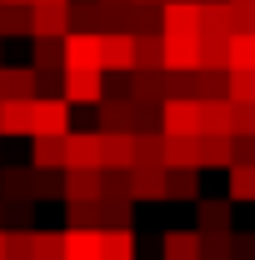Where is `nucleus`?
Wrapping results in <instances>:
<instances>
[{
	"mask_svg": "<svg viewBox=\"0 0 255 260\" xmlns=\"http://www.w3.org/2000/svg\"><path fill=\"white\" fill-rule=\"evenodd\" d=\"M70 225L80 230H100L105 215H100V200H70Z\"/></svg>",
	"mask_w": 255,
	"mask_h": 260,
	"instance_id": "nucleus-30",
	"label": "nucleus"
},
{
	"mask_svg": "<svg viewBox=\"0 0 255 260\" xmlns=\"http://www.w3.org/2000/svg\"><path fill=\"white\" fill-rule=\"evenodd\" d=\"M110 130H125V135H135V100L120 95V100H100V135H110Z\"/></svg>",
	"mask_w": 255,
	"mask_h": 260,
	"instance_id": "nucleus-11",
	"label": "nucleus"
},
{
	"mask_svg": "<svg viewBox=\"0 0 255 260\" xmlns=\"http://www.w3.org/2000/svg\"><path fill=\"white\" fill-rule=\"evenodd\" d=\"M60 60H65V70H100V35L70 30L60 40Z\"/></svg>",
	"mask_w": 255,
	"mask_h": 260,
	"instance_id": "nucleus-5",
	"label": "nucleus"
},
{
	"mask_svg": "<svg viewBox=\"0 0 255 260\" xmlns=\"http://www.w3.org/2000/svg\"><path fill=\"white\" fill-rule=\"evenodd\" d=\"M100 5H110V10H125L130 0H100Z\"/></svg>",
	"mask_w": 255,
	"mask_h": 260,
	"instance_id": "nucleus-39",
	"label": "nucleus"
},
{
	"mask_svg": "<svg viewBox=\"0 0 255 260\" xmlns=\"http://www.w3.org/2000/svg\"><path fill=\"white\" fill-rule=\"evenodd\" d=\"M230 170V200H255V165H225Z\"/></svg>",
	"mask_w": 255,
	"mask_h": 260,
	"instance_id": "nucleus-32",
	"label": "nucleus"
},
{
	"mask_svg": "<svg viewBox=\"0 0 255 260\" xmlns=\"http://www.w3.org/2000/svg\"><path fill=\"white\" fill-rule=\"evenodd\" d=\"M100 155H105V170H130L135 165V135H125V130L100 135Z\"/></svg>",
	"mask_w": 255,
	"mask_h": 260,
	"instance_id": "nucleus-13",
	"label": "nucleus"
},
{
	"mask_svg": "<svg viewBox=\"0 0 255 260\" xmlns=\"http://www.w3.org/2000/svg\"><path fill=\"white\" fill-rule=\"evenodd\" d=\"M195 165L200 170H225L230 165V135H195Z\"/></svg>",
	"mask_w": 255,
	"mask_h": 260,
	"instance_id": "nucleus-15",
	"label": "nucleus"
},
{
	"mask_svg": "<svg viewBox=\"0 0 255 260\" xmlns=\"http://www.w3.org/2000/svg\"><path fill=\"white\" fill-rule=\"evenodd\" d=\"M30 170H65V135H30Z\"/></svg>",
	"mask_w": 255,
	"mask_h": 260,
	"instance_id": "nucleus-14",
	"label": "nucleus"
},
{
	"mask_svg": "<svg viewBox=\"0 0 255 260\" xmlns=\"http://www.w3.org/2000/svg\"><path fill=\"white\" fill-rule=\"evenodd\" d=\"M160 35H200V0H165Z\"/></svg>",
	"mask_w": 255,
	"mask_h": 260,
	"instance_id": "nucleus-7",
	"label": "nucleus"
},
{
	"mask_svg": "<svg viewBox=\"0 0 255 260\" xmlns=\"http://www.w3.org/2000/svg\"><path fill=\"white\" fill-rule=\"evenodd\" d=\"M195 100H225V70H195Z\"/></svg>",
	"mask_w": 255,
	"mask_h": 260,
	"instance_id": "nucleus-31",
	"label": "nucleus"
},
{
	"mask_svg": "<svg viewBox=\"0 0 255 260\" xmlns=\"http://www.w3.org/2000/svg\"><path fill=\"white\" fill-rule=\"evenodd\" d=\"M30 35L35 40H65L70 35V0H35L30 5Z\"/></svg>",
	"mask_w": 255,
	"mask_h": 260,
	"instance_id": "nucleus-1",
	"label": "nucleus"
},
{
	"mask_svg": "<svg viewBox=\"0 0 255 260\" xmlns=\"http://www.w3.org/2000/svg\"><path fill=\"white\" fill-rule=\"evenodd\" d=\"M60 260H100V230L70 225L60 235Z\"/></svg>",
	"mask_w": 255,
	"mask_h": 260,
	"instance_id": "nucleus-12",
	"label": "nucleus"
},
{
	"mask_svg": "<svg viewBox=\"0 0 255 260\" xmlns=\"http://www.w3.org/2000/svg\"><path fill=\"white\" fill-rule=\"evenodd\" d=\"M0 35H30V5H0Z\"/></svg>",
	"mask_w": 255,
	"mask_h": 260,
	"instance_id": "nucleus-29",
	"label": "nucleus"
},
{
	"mask_svg": "<svg viewBox=\"0 0 255 260\" xmlns=\"http://www.w3.org/2000/svg\"><path fill=\"white\" fill-rule=\"evenodd\" d=\"M65 200H100V170H65Z\"/></svg>",
	"mask_w": 255,
	"mask_h": 260,
	"instance_id": "nucleus-18",
	"label": "nucleus"
},
{
	"mask_svg": "<svg viewBox=\"0 0 255 260\" xmlns=\"http://www.w3.org/2000/svg\"><path fill=\"white\" fill-rule=\"evenodd\" d=\"M30 255L35 260H60V235H30Z\"/></svg>",
	"mask_w": 255,
	"mask_h": 260,
	"instance_id": "nucleus-38",
	"label": "nucleus"
},
{
	"mask_svg": "<svg viewBox=\"0 0 255 260\" xmlns=\"http://www.w3.org/2000/svg\"><path fill=\"white\" fill-rule=\"evenodd\" d=\"M135 70H165V40L160 35H135Z\"/></svg>",
	"mask_w": 255,
	"mask_h": 260,
	"instance_id": "nucleus-23",
	"label": "nucleus"
},
{
	"mask_svg": "<svg viewBox=\"0 0 255 260\" xmlns=\"http://www.w3.org/2000/svg\"><path fill=\"white\" fill-rule=\"evenodd\" d=\"M230 135H255V105L230 100Z\"/></svg>",
	"mask_w": 255,
	"mask_h": 260,
	"instance_id": "nucleus-35",
	"label": "nucleus"
},
{
	"mask_svg": "<svg viewBox=\"0 0 255 260\" xmlns=\"http://www.w3.org/2000/svg\"><path fill=\"white\" fill-rule=\"evenodd\" d=\"M0 190L10 200H30V170H0Z\"/></svg>",
	"mask_w": 255,
	"mask_h": 260,
	"instance_id": "nucleus-33",
	"label": "nucleus"
},
{
	"mask_svg": "<svg viewBox=\"0 0 255 260\" xmlns=\"http://www.w3.org/2000/svg\"><path fill=\"white\" fill-rule=\"evenodd\" d=\"M135 235L130 230H100V260H130Z\"/></svg>",
	"mask_w": 255,
	"mask_h": 260,
	"instance_id": "nucleus-26",
	"label": "nucleus"
},
{
	"mask_svg": "<svg viewBox=\"0 0 255 260\" xmlns=\"http://www.w3.org/2000/svg\"><path fill=\"white\" fill-rule=\"evenodd\" d=\"M65 170H105V155H100V130L95 135H65Z\"/></svg>",
	"mask_w": 255,
	"mask_h": 260,
	"instance_id": "nucleus-8",
	"label": "nucleus"
},
{
	"mask_svg": "<svg viewBox=\"0 0 255 260\" xmlns=\"http://www.w3.org/2000/svg\"><path fill=\"white\" fill-rule=\"evenodd\" d=\"M230 165H255V135H230Z\"/></svg>",
	"mask_w": 255,
	"mask_h": 260,
	"instance_id": "nucleus-37",
	"label": "nucleus"
},
{
	"mask_svg": "<svg viewBox=\"0 0 255 260\" xmlns=\"http://www.w3.org/2000/svg\"><path fill=\"white\" fill-rule=\"evenodd\" d=\"M160 135H200V100L190 95L160 100Z\"/></svg>",
	"mask_w": 255,
	"mask_h": 260,
	"instance_id": "nucleus-3",
	"label": "nucleus"
},
{
	"mask_svg": "<svg viewBox=\"0 0 255 260\" xmlns=\"http://www.w3.org/2000/svg\"><path fill=\"white\" fill-rule=\"evenodd\" d=\"M165 260H200V230H170L165 235Z\"/></svg>",
	"mask_w": 255,
	"mask_h": 260,
	"instance_id": "nucleus-24",
	"label": "nucleus"
},
{
	"mask_svg": "<svg viewBox=\"0 0 255 260\" xmlns=\"http://www.w3.org/2000/svg\"><path fill=\"white\" fill-rule=\"evenodd\" d=\"M0 5H30V0H0Z\"/></svg>",
	"mask_w": 255,
	"mask_h": 260,
	"instance_id": "nucleus-40",
	"label": "nucleus"
},
{
	"mask_svg": "<svg viewBox=\"0 0 255 260\" xmlns=\"http://www.w3.org/2000/svg\"><path fill=\"white\" fill-rule=\"evenodd\" d=\"M225 70H255V30H230Z\"/></svg>",
	"mask_w": 255,
	"mask_h": 260,
	"instance_id": "nucleus-17",
	"label": "nucleus"
},
{
	"mask_svg": "<svg viewBox=\"0 0 255 260\" xmlns=\"http://www.w3.org/2000/svg\"><path fill=\"white\" fill-rule=\"evenodd\" d=\"M225 100L255 105V70H225Z\"/></svg>",
	"mask_w": 255,
	"mask_h": 260,
	"instance_id": "nucleus-27",
	"label": "nucleus"
},
{
	"mask_svg": "<svg viewBox=\"0 0 255 260\" xmlns=\"http://www.w3.org/2000/svg\"><path fill=\"white\" fill-rule=\"evenodd\" d=\"M165 200H200V170H165Z\"/></svg>",
	"mask_w": 255,
	"mask_h": 260,
	"instance_id": "nucleus-22",
	"label": "nucleus"
},
{
	"mask_svg": "<svg viewBox=\"0 0 255 260\" xmlns=\"http://www.w3.org/2000/svg\"><path fill=\"white\" fill-rule=\"evenodd\" d=\"M165 155V135L160 130H135V165H160Z\"/></svg>",
	"mask_w": 255,
	"mask_h": 260,
	"instance_id": "nucleus-25",
	"label": "nucleus"
},
{
	"mask_svg": "<svg viewBox=\"0 0 255 260\" xmlns=\"http://www.w3.org/2000/svg\"><path fill=\"white\" fill-rule=\"evenodd\" d=\"M165 40V70H200V35H160Z\"/></svg>",
	"mask_w": 255,
	"mask_h": 260,
	"instance_id": "nucleus-9",
	"label": "nucleus"
},
{
	"mask_svg": "<svg viewBox=\"0 0 255 260\" xmlns=\"http://www.w3.org/2000/svg\"><path fill=\"white\" fill-rule=\"evenodd\" d=\"M130 200H165V165H130Z\"/></svg>",
	"mask_w": 255,
	"mask_h": 260,
	"instance_id": "nucleus-10",
	"label": "nucleus"
},
{
	"mask_svg": "<svg viewBox=\"0 0 255 260\" xmlns=\"http://www.w3.org/2000/svg\"><path fill=\"white\" fill-rule=\"evenodd\" d=\"M65 105H100L105 100V70H60Z\"/></svg>",
	"mask_w": 255,
	"mask_h": 260,
	"instance_id": "nucleus-2",
	"label": "nucleus"
},
{
	"mask_svg": "<svg viewBox=\"0 0 255 260\" xmlns=\"http://www.w3.org/2000/svg\"><path fill=\"white\" fill-rule=\"evenodd\" d=\"M30 5H35V0H30Z\"/></svg>",
	"mask_w": 255,
	"mask_h": 260,
	"instance_id": "nucleus-43",
	"label": "nucleus"
},
{
	"mask_svg": "<svg viewBox=\"0 0 255 260\" xmlns=\"http://www.w3.org/2000/svg\"><path fill=\"white\" fill-rule=\"evenodd\" d=\"M0 135H30V100H0Z\"/></svg>",
	"mask_w": 255,
	"mask_h": 260,
	"instance_id": "nucleus-19",
	"label": "nucleus"
},
{
	"mask_svg": "<svg viewBox=\"0 0 255 260\" xmlns=\"http://www.w3.org/2000/svg\"><path fill=\"white\" fill-rule=\"evenodd\" d=\"M160 165H165V170H200V165H195V135H165Z\"/></svg>",
	"mask_w": 255,
	"mask_h": 260,
	"instance_id": "nucleus-16",
	"label": "nucleus"
},
{
	"mask_svg": "<svg viewBox=\"0 0 255 260\" xmlns=\"http://www.w3.org/2000/svg\"><path fill=\"white\" fill-rule=\"evenodd\" d=\"M200 35H230V0H200Z\"/></svg>",
	"mask_w": 255,
	"mask_h": 260,
	"instance_id": "nucleus-20",
	"label": "nucleus"
},
{
	"mask_svg": "<svg viewBox=\"0 0 255 260\" xmlns=\"http://www.w3.org/2000/svg\"><path fill=\"white\" fill-rule=\"evenodd\" d=\"M0 260H5V235H0Z\"/></svg>",
	"mask_w": 255,
	"mask_h": 260,
	"instance_id": "nucleus-42",
	"label": "nucleus"
},
{
	"mask_svg": "<svg viewBox=\"0 0 255 260\" xmlns=\"http://www.w3.org/2000/svg\"><path fill=\"white\" fill-rule=\"evenodd\" d=\"M30 135H70V105L60 95L30 100Z\"/></svg>",
	"mask_w": 255,
	"mask_h": 260,
	"instance_id": "nucleus-4",
	"label": "nucleus"
},
{
	"mask_svg": "<svg viewBox=\"0 0 255 260\" xmlns=\"http://www.w3.org/2000/svg\"><path fill=\"white\" fill-rule=\"evenodd\" d=\"M140 5H165V0H140Z\"/></svg>",
	"mask_w": 255,
	"mask_h": 260,
	"instance_id": "nucleus-41",
	"label": "nucleus"
},
{
	"mask_svg": "<svg viewBox=\"0 0 255 260\" xmlns=\"http://www.w3.org/2000/svg\"><path fill=\"white\" fill-rule=\"evenodd\" d=\"M225 220H230V210H225L220 200L200 205V225H205V230H215V235H225Z\"/></svg>",
	"mask_w": 255,
	"mask_h": 260,
	"instance_id": "nucleus-36",
	"label": "nucleus"
},
{
	"mask_svg": "<svg viewBox=\"0 0 255 260\" xmlns=\"http://www.w3.org/2000/svg\"><path fill=\"white\" fill-rule=\"evenodd\" d=\"M225 45L230 35H200V70H225Z\"/></svg>",
	"mask_w": 255,
	"mask_h": 260,
	"instance_id": "nucleus-28",
	"label": "nucleus"
},
{
	"mask_svg": "<svg viewBox=\"0 0 255 260\" xmlns=\"http://www.w3.org/2000/svg\"><path fill=\"white\" fill-rule=\"evenodd\" d=\"M35 70H65L60 40H35Z\"/></svg>",
	"mask_w": 255,
	"mask_h": 260,
	"instance_id": "nucleus-34",
	"label": "nucleus"
},
{
	"mask_svg": "<svg viewBox=\"0 0 255 260\" xmlns=\"http://www.w3.org/2000/svg\"><path fill=\"white\" fill-rule=\"evenodd\" d=\"M100 70L130 75V70H135V35H125V30H105L100 35Z\"/></svg>",
	"mask_w": 255,
	"mask_h": 260,
	"instance_id": "nucleus-6",
	"label": "nucleus"
},
{
	"mask_svg": "<svg viewBox=\"0 0 255 260\" xmlns=\"http://www.w3.org/2000/svg\"><path fill=\"white\" fill-rule=\"evenodd\" d=\"M200 135H230V100H200Z\"/></svg>",
	"mask_w": 255,
	"mask_h": 260,
	"instance_id": "nucleus-21",
	"label": "nucleus"
}]
</instances>
